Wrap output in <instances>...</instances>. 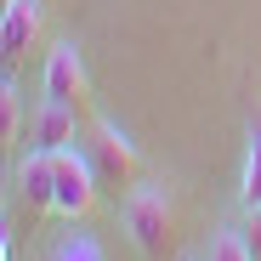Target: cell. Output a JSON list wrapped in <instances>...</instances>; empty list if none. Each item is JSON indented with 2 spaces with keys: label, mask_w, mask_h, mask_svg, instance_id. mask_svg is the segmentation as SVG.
Segmentation results:
<instances>
[{
  "label": "cell",
  "mask_w": 261,
  "mask_h": 261,
  "mask_svg": "<svg viewBox=\"0 0 261 261\" xmlns=\"http://www.w3.org/2000/svg\"><path fill=\"white\" fill-rule=\"evenodd\" d=\"M0 12H6V0H0Z\"/></svg>",
  "instance_id": "9a60e30c"
},
{
  "label": "cell",
  "mask_w": 261,
  "mask_h": 261,
  "mask_svg": "<svg viewBox=\"0 0 261 261\" xmlns=\"http://www.w3.org/2000/svg\"><path fill=\"white\" fill-rule=\"evenodd\" d=\"M239 233H244L250 261H261V204H255V210H244V227H239Z\"/></svg>",
  "instance_id": "7c38bea8"
},
{
  "label": "cell",
  "mask_w": 261,
  "mask_h": 261,
  "mask_svg": "<svg viewBox=\"0 0 261 261\" xmlns=\"http://www.w3.org/2000/svg\"><path fill=\"white\" fill-rule=\"evenodd\" d=\"M12 188H17V182L6 176V170H0V216H6V193H12Z\"/></svg>",
  "instance_id": "4fadbf2b"
},
{
  "label": "cell",
  "mask_w": 261,
  "mask_h": 261,
  "mask_svg": "<svg viewBox=\"0 0 261 261\" xmlns=\"http://www.w3.org/2000/svg\"><path fill=\"white\" fill-rule=\"evenodd\" d=\"M102 182L91 170V153H85V142H68L57 148V176H51V216H63V222H85V210L97 204Z\"/></svg>",
  "instance_id": "3957f363"
},
{
  "label": "cell",
  "mask_w": 261,
  "mask_h": 261,
  "mask_svg": "<svg viewBox=\"0 0 261 261\" xmlns=\"http://www.w3.org/2000/svg\"><path fill=\"white\" fill-rule=\"evenodd\" d=\"M0 261H12V233H6V222H0Z\"/></svg>",
  "instance_id": "5bb4252c"
},
{
  "label": "cell",
  "mask_w": 261,
  "mask_h": 261,
  "mask_svg": "<svg viewBox=\"0 0 261 261\" xmlns=\"http://www.w3.org/2000/svg\"><path fill=\"white\" fill-rule=\"evenodd\" d=\"M51 176H57V148L29 142V153H23L17 170H12V182H17V193H23L29 210H51Z\"/></svg>",
  "instance_id": "8992f818"
},
{
  "label": "cell",
  "mask_w": 261,
  "mask_h": 261,
  "mask_svg": "<svg viewBox=\"0 0 261 261\" xmlns=\"http://www.w3.org/2000/svg\"><path fill=\"white\" fill-rule=\"evenodd\" d=\"M51 261H102V244L91 239V233H74V239H63L57 244V255Z\"/></svg>",
  "instance_id": "8fae6325"
},
{
  "label": "cell",
  "mask_w": 261,
  "mask_h": 261,
  "mask_svg": "<svg viewBox=\"0 0 261 261\" xmlns=\"http://www.w3.org/2000/svg\"><path fill=\"white\" fill-rule=\"evenodd\" d=\"M17 130H23V102H17V85H12V80H0V153L17 142Z\"/></svg>",
  "instance_id": "ba28073f"
},
{
  "label": "cell",
  "mask_w": 261,
  "mask_h": 261,
  "mask_svg": "<svg viewBox=\"0 0 261 261\" xmlns=\"http://www.w3.org/2000/svg\"><path fill=\"white\" fill-rule=\"evenodd\" d=\"M46 97L74 102V108L91 102V74H85V57H80L74 40H57L51 57H46Z\"/></svg>",
  "instance_id": "277c9868"
},
{
  "label": "cell",
  "mask_w": 261,
  "mask_h": 261,
  "mask_svg": "<svg viewBox=\"0 0 261 261\" xmlns=\"http://www.w3.org/2000/svg\"><path fill=\"white\" fill-rule=\"evenodd\" d=\"M40 34V0H6L0 12V74H12Z\"/></svg>",
  "instance_id": "5b68a950"
},
{
  "label": "cell",
  "mask_w": 261,
  "mask_h": 261,
  "mask_svg": "<svg viewBox=\"0 0 261 261\" xmlns=\"http://www.w3.org/2000/svg\"><path fill=\"white\" fill-rule=\"evenodd\" d=\"M85 153H91V170H97L102 188H114V193L119 188H137L142 153H137V142H130L114 119H91V125H85Z\"/></svg>",
  "instance_id": "7a4b0ae2"
},
{
  "label": "cell",
  "mask_w": 261,
  "mask_h": 261,
  "mask_svg": "<svg viewBox=\"0 0 261 261\" xmlns=\"http://www.w3.org/2000/svg\"><path fill=\"white\" fill-rule=\"evenodd\" d=\"M119 222H125L130 244L148 261H165V250L176 244V204H170V193L159 182H137L130 188L125 204H119Z\"/></svg>",
  "instance_id": "6da1fadb"
},
{
  "label": "cell",
  "mask_w": 261,
  "mask_h": 261,
  "mask_svg": "<svg viewBox=\"0 0 261 261\" xmlns=\"http://www.w3.org/2000/svg\"><path fill=\"white\" fill-rule=\"evenodd\" d=\"M40 148H68V142H85V125H80V108L74 102H57V97H40L34 108V137Z\"/></svg>",
  "instance_id": "52a82bcc"
},
{
  "label": "cell",
  "mask_w": 261,
  "mask_h": 261,
  "mask_svg": "<svg viewBox=\"0 0 261 261\" xmlns=\"http://www.w3.org/2000/svg\"><path fill=\"white\" fill-rule=\"evenodd\" d=\"M204 261H250V250H244V233H239V227L216 233V239H210V255H204Z\"/></svg>",
  "instance_id": "30bf717a"
},
{
  "label": "cell",
  "mask_w": 261,
  "mask_h": 261,
  "mask_svg": "<svg viewBox=\"0 0 261 261\" xmlns=\"http://www.w3.org/2000/svg\"><path fill=\"white\" fill-rule=\"evenodd\" d=\"M239 199H244V210H255V204H261V137H250L244 176H239Z\"/></svg>",
  "instance_id": "9c48e42d"
}]
</instances>
